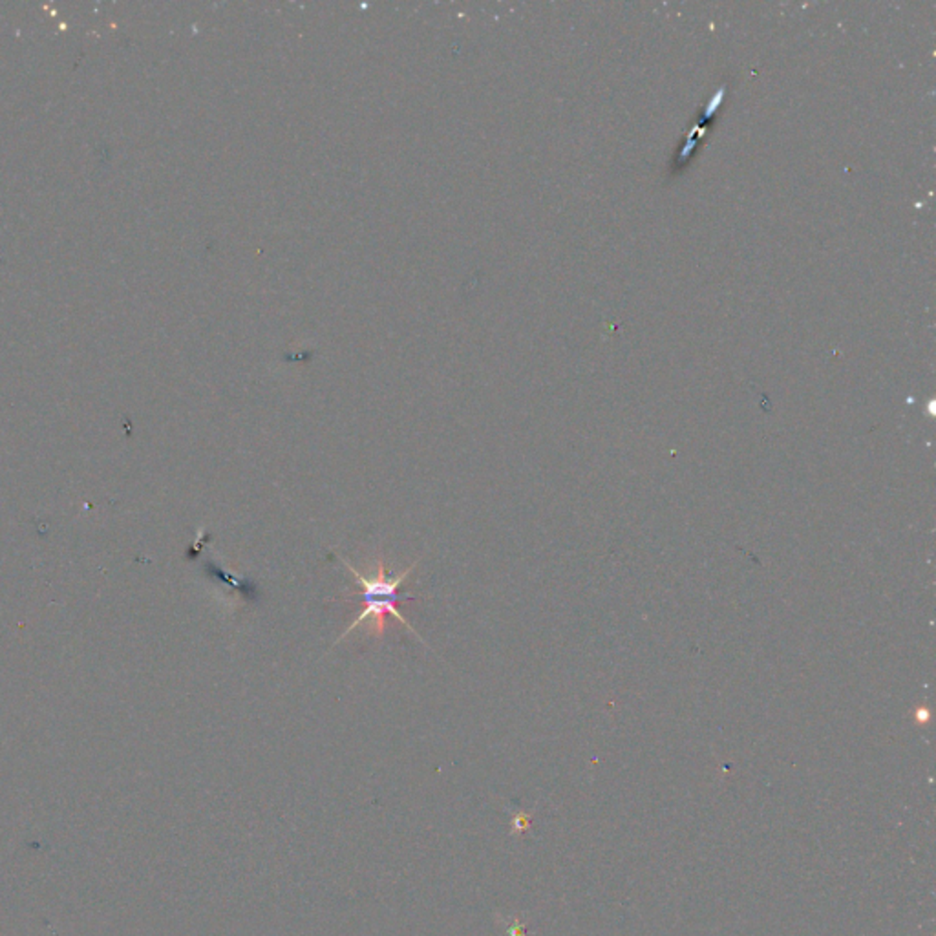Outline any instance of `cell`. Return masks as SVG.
<instances>
[{"label": "cell", "mask_w": 936, "mask_h": 936, "mask_svg": "<svg viewBox=\"0 0 936 936\" xmlns=\"http://www.w3.org/2000/svg\"><path fill=\"white\" fill-rule=\"evenodd\" d=\"M342 565H344L346 569L350 570L353 578H355L357 586L361 587V600L364 604L362 607V611L357 615V618L353 622L348 626V629H344V633L340 635L339 638L335 640L333 646H337L339 642H342L351 631H355L357 628H361L362 624L370 622V631L375 635L377 638H381L386 631V622L388 617H393L397 620L401 626L412 631L413 635H417V631L410 626V622L404 618V615L399 611V604L404 600H417V597H404L399 593L401 586H403L404 581L408 580V576L412 575V570L417 567L419 561H413L410 565L408 569H404L403 572H399L397 576H390L386 569V564L382 560L381 556L377 558V570L372 572V575H362L361 570H357L353 565L350 564V560H346L344 556H337ZM417 638L423 642V638ZM424 644V642H423Z\"/></svg>", "instance_id": "6da1fadb"}]
</instances>
